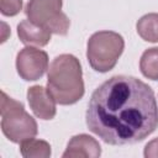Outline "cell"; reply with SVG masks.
Here are the masks:
<instances>
[{"label":"cell","instance_id":"cell-8","mask_svg":"<svg viewBox=\"0 0 158 158\" xmlns=\"http://www.w3.org/2000/svg\"><path fill=\"white\" fill-rule=\"evenodd\" d=\"M101 154L99 142L85 133L73 136L68 142L63 158H98Z\"/></svg>","mask_w":158,"mask_h":158},{"label":"cell","instance_id":"cell-9","mask_svg":"<svg viewBox=\"0 0 158 158\" xmlns=\"http://www.w3.org/2000/svg\"><path fill=\"white\" fill-rule=\"evenodd\" d=\"M51 35L52 32L48 28L30 20H23L17 25V36L20 41L27 46L44 47L51 41Z\"/></svg>","mask_w":158,"mask_h":158},{"label":"cell","instance_id":"cell-13","mask_svg":"<svg viewBox=\"0 0 158 158\" xmlns=\"http://www.w3.org/2000/svg\"><path fill=\"white\" fill-rule=\"evenodd\" d=\"M22 10V0H0V11L4 16H15Z\"/></svg>","mask_w":158,"mask_h":158},{"label":"cell","instance_id":"cell-7","mask_svg":"<svg viewBox=\"0 0 158 158\" xmlns=\"http://www.w3.org/2000/svg\"><path fill=\"white\" fill-rule=\"evenodd\" d=\"M27 101L33 114L41 120H52L56 116V100L48 89L33 85L27 90Z\"/></svg>","mask_w":158,"mask_h":158},{"label":"cell","instance_id":"cell-3","mask_svg":"<svg viewBox=\"0 0 158 158\" xmlns=\"http://www.w3.org/2000/svg\"><path fill=\"white\" fill-rule=\"evenodd\" d=\"M0 115L1 131L14 143H21L33 138L38 132L36 120L25 110L23 104L11 99L4 91H1Z\"/></svg>","mask_w":158,"mask_h":158},{"label":"cell","instance_id":"cell-6","mask_svg":"<svg viewBox=\"0 0 158 158\" xmlns=\"http://www.w3.org/2000/svg\"><path fill=\"white\" fill-rule=\"evenodd\" d=\"M48 69V54L38 48L27 46L16 56L17 74L27 81L41 79Z\"/></svg>","mask_w":158,"mask_h":158},{"label":"cell","instance_id":"cell-4","mask_svg":"<svg viewBox=\"0 0 158 158\" xmlns=\"http://www.w3.org/2000/svg\"><path fill=\"white\" fill-rule=\"evenodd\" d=\"M125 48V41L121 35L114 31H99L88 40L86 58L90 67L99 72L111 70Z\"/></svg>","mask_w":158,"mask_h":158},{"label":"cell","instance_id":"cell-2","mask_svg":"<svg viewBox=\"0 0 158 158\" xmlns=\"http://www.w3.org/2000/svg\"><path fill=\"white\" fill-rule=\"evenodd\" d=\"M47 89L59 105H73L84 95L83 72L73 54L57 56L48 68Z\"/></svg>","mask_w":158,"mask_h":158},{"label":"cell","instance_id":"cell-10","mask_svg":"<svg viewBox=\"0 0 158 158\" xmlns=\"http://www.w3.org/2000/svg\"><path fill=\"white\" fill-rule=\"evenodd\" d=\"M20 153L25 158H48L52 152L47 141L30 138L20 143Z\"/></svg>","mask_w":158,"mask_h":158},{"label":"cell","instance_id":"cell-12","mask_svg":"<svg viewBox=\"0 0 158 158\" xmlns=\"http://www.w3.org/2000/svg\"><path fill=\"white\" fill-rule=\"evenodd\" d=\"M139 69L146 78L158 80V47H152L143 52L139 59Z\"/></svg>","mask_w":158,"mask_h":158},{"label":"cell","instance_id":"cell-14","mask_svg":"<svg viewBox=\"0 0 158 158\" xmlns=\"http://www.w3.org/2000/svg\"><path fill=\"white\" fill-rule=\"evenodd\" d=\"M143 154L146 158H158V138H154L146 144Z\"/></svg>","mask_w":158,"mask_h":158},{"label":"cell","instance_id":"cell-1","mask_svg":"<svg viewBox=\"0 0 158 158\" xmlns=\"http://www.w3.org/2000/svg\"><path fill=\"white\" fill-rule=\"evenodd\" d=\"M86 126L105 143L133 144L158 127V105L152 88L138 78L115 75L94 90Z\"/></svg>","mask_w":158,"mask_h":158},{"label":"cell","instance_id":"cell-5","mask_svg":"<svg viewBox=\"0 0 158 158\" xmlns=\"http://www.w3.org/2000/svg\"><path fill=\"white\" fill-rule=\"evenodd\" d=\"M62 5L63 0H30L25 14L30 21L48 28L52 33L65 36L70 21L62 12Z\"/></svg>","mask_w":158,"mask_h":158},{"label":"cell","instance_id":"cell-11","mask_svg":"<svg viewBox=\"0 0 158 158\" xmlns=\"http://www.w3.org/2000/svg\"><path fill=\"white\" fill-rule=\"evenodd\" d=\"M138 36L147 42H158V14L151 12L142 16L136 25Z\"/></svg>","mask_w":158,"mask_h":158}]
</instances>
